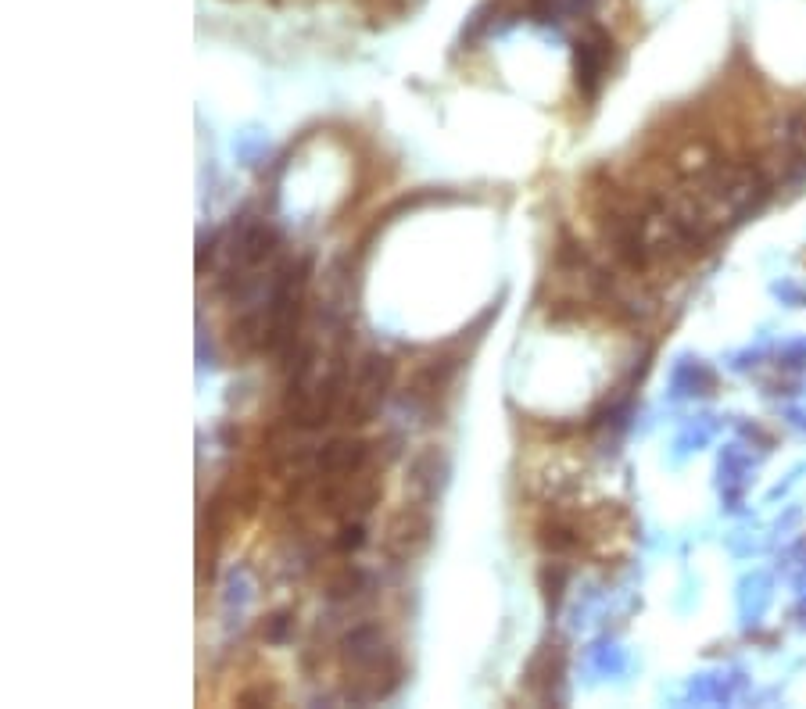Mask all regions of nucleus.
I'll return each instance as SVG.
<instances>
[{
  "instance_id": "1",
  "label": "nucleus",
  "mask_w": 806,
  "mask_h": 709,
  "mask_svg": "<svg viewBox=\"0 0 806 709\" xmlns=\"http://www.w3.org/2000/svg\"><path fill=\"white\" fill-rule=\"evenodd\" d=\"M391 380H395V359H391V355H380V351H369L359 366V376H355L352 398L344 405L348 423H355V427L369 423L373 412L380 409V402H384Z\"/></svg>"
},
{
  "instance_id": "2",
  "label": "nucleus",
  "mask_w": 806,
  "mask_h": 709,
  "mask_svg": "<svg viewBox=\"0 0 806 709\" xmlns=\"http://www.w3.org/2000/svg\"><path fill=\"white\" fill-rule=\"evenodd\" d=\"M430 534H434V520H430V513L427 509L409 505V509H402L395 520L387 523V538H384L387 556L416 559L423 548L430 545Z\"/></svg>"
},
{
  "instance_id": "3",
  "label": "nucleus",
  "mask_w": 806,
  "mask_h": 709,
  "mask_svg": "<svg viewBox=\"0 0 806 709\" xmlns=\"http://www.w3.org/2000/svg\"><path fill=\"white\" fill-rule=\"evenodd\" d=\"M609 40L602 29H592V33L577 40L574 47V72H577V86H581L584 97H595L602 86V72H606V61H609Z\"/></svg>"
},
{
  "instance_id": "4",
  "label": "nucleus",
  "mask_w": 806,
  "mask_h": 709,
  "mask_svg": "<svg viewBox=\"0 0 806 709\" xmlns=\"http://www.w3.org/2000/svg\"><path fill=\"white\" fill-rule=\"evenodd\" d=\"M369 459V445L359 441V437H334L330 445H323L312 459L319 477H348V473H359Z\"/></svg>"
},
{
  "instance_id": "5",
  "label": "nucleus",
  "mask_w": 806,
  "mask_h": 709,
  "mask_svg": "<svg viewBox=\"0 0 806 709\" xmlns=\"http://www.w3.org/2000/svg\"><path fill=\"white\" fill-rule=\"evenodd\" d=\"M276 248H280V237H276L273 226L258 223V226H248L244 230V237L237 240V251H233V258H237V265L241 269H258L262 262H269V258L276 255Z\"/></svg>"
},
{
  "instance_id": "6",
  "label": "nucleus",
  "mask_w": 806,
  "mask_h": 709,
  "mask_svg": "<svg viewBox=\"0 0 806 709\" xmlns=\"http://www.w3.org/2000/svg\"><path fill=\"white\" fill-rule=\"evenodd\" d=\"M384 652V645H380V627L377 624H362L355 627L352 634H344L341 641V656L348 667H362V663H369L373 656H380Z\"/></svg>"
},
{
  "instance_id": "7",
  "label": "nucleus",
  "mask_w": 806,
  "mask_h": 709,
  "mask_svg": "<svg viewBox=\"0 0 806 709\" xmlns=\"http://www.w3.org/2000/svg\"><path fill=\"white\" fill-rule=\"evenodd\" d=\"M531 688L538 695H549L552 692V684L563 677V649L559 645H545V649L538 652V656L531 659Z\"/></svg>"
},
{
  "instance_id": "8",
  "label": "nucleus",
  "mask_w": 806,
  "mask_h": 709,
  "mask_svg": "<svg viewBox=\"0 0 806 709\" xmlns=\"http://www.w3.org/2000/svg\"><path fill=\"white\" fill-rule=\"evenodd\" d=\"M362 545H366V527H362V520H344L334 538V548L337 552H359Z\"/></svg>"
},
{
  "instance_id": "9",
  "label": "nucleus",
  "mask_w": 806,
  "mask_h": 709,
  "mask_svg": "<svg viewBox=\"0 0 806 709\" xmlns=\"http://www.w3.org/2000/svg\"><path fill=\"white\" fill-rule=\"evenodd\" d=\"M541 591H545V602H549V606H556L559 602V595H563V588H566V570L563 566H545V570H541Z\"/></svg>"
},
{
  "instance_id": "10",
  "label": "nucleus",
  "mask_w": 806,
  "mask_h": 709,
  "mask_svg": "<svg viewBox=\"0 0 806 709\" xmlns=\"http://www.w3.org/2000/svg\"><path fill=\"white\" fill-rule=\"evenodd\" d=\"M541 545L559 556V552H570V548L577 545V538H574V530H570V527H559V523H552V527L541 530Z\"/></svg>"
},
{
  "instance_id": "11",
  "label": "nucleus",
  "mask_w": 806,
  "mask_h": 709,
  "mask_svg": "<svg viewBox=\"0 0 806 709\" xmlns=\"http://www.w3.org/2000/svg\"><path fill=\"white\" fill-rule=\"evenodd\" d=\"M287 631H291V613H273L266 624H262V638L266 641H283Z\"/></svg>"
},
{
  "instance_id": "12",
  "label": "nucleus",
  "mask_w": 806,
  "mask_h": 709,
  "mask_svg": "<svg viewBox=\"0 0 806 709\" xmlns=\"http://www.w3.org/2000/svg\"><path fill=\"white\" fill-rule=\"evenodd\" d=\"M359 584H362V573L359 570H348L341 581L330 584V598H352L355 591H359Z\"/></svg>"
},
{
  "instance_id": "13",
  "label": "nucleus",
  "mask_w": 806,
  "mask_h": 709,
  "mask_svg": "<svg viewBox=\"0 0 806 709\" xmlns=\"http://www.w3.org/2000/svg\"><path fill=\"white\" fill-rule=\"evenodd\" d=\"M552 11H556V0H531V15L538 18V22H549Z\"/></svg>"
}]
</instances>
